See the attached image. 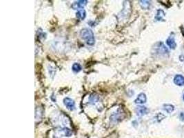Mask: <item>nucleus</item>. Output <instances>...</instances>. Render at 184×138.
Here are the masks:
<instances>
[{
  "label": "nucleus",
  "instance_id": "obj_1",
  "mask_svg": "<svg viewBox=\"0 0 184 138\" xmlns=\"http://www.w3.org/2000/svg\"><path fill=\"white\" fill-rule=\"evenodd\" d=\"M80 36L83 40L88 45L92 46L95 44V38H94V32L91 29L88 28H84L80 31Z\"/></svg>",
  "mask_w": 184,
  "mask_h": 138
},
{
  "label": "nucleus",
  "instance_id": "obj_2",
  "mask_svg": "<svg viewBox=\"0 0 184 138\" xmlns=\"http://www.w3.org/2000/svg\"><path fill=\"white\" fill-rule=\"evenodd\" d=\"M153 53L157 55H167L169 54V50L162 42H158L153 47Z\"/></svg>",
  "mask_w": 184,
  "mask_h": 138
},
{
  "label": "nucleus",
  "instance_id": "obj_3",
  "mask_svg": "<svg viewBox=\"0 0 184 138\" xmlns=\"http://www.w3.org/2000/svg\"><path fill=\"white\" fill-rule=\"evenodd\" d=\"M124 117V111H123V109H121V108H119V109H118L115 113L112 114L111 116V120L112 122H115V123H117V122H120V121L123 120Z\"/></svg>",
  "mask_w": 184,
  "mask_h": 138
},
{
  "label": "nucleus",
  "instance_id": "obj_4",
  "mask_svg": "<svg viewBox=\"0 0 184 138\" xmlns=\"http://www.w3.org/2000/svg\"><path fill=\"white\" fill-rule=\"evenodd\" d=\"M63 104L70 110H74L75 109V102L73 99L70 97H65L63 100Z\"/></svg>",
  "mask_w": 184,
  "mask_h": 138
},
{
  "label": "nucleus",
  "instance_id": "obj_5",
  "mask_svg": "<svg viewBox=\"0 0 184 138\" xmlns=\"http://www.w3.org/2000/svg\"><path fill=\"white\" fill-rule=\"evenodd\" d=\"M88 1L87 0H80V1H76L74 2L72 5V7L73 9H83L84 7L87 4Z\"/></svg>",
  "mask_w": 184,
  "mask_h": 138
},
{
  "label": "nucleus",
  "instance_id": "obj_6",
  "mask_svg": "<svg viewBox=\"0 0 184 138\" xmlns=\"http://www.w3.org/2000/svg\"><path fill=\"white\" fill-rule=\"evenodd\" d=\"M148 108L144 106H138L135 108L136 114L138 116H143V115H146L148 113Z\"/></svg>",
  "mask_w": 184,
  "mask_h": 138
},
{
  "label": "nucleus",
  "instance_id": "obj_7",
  "mask_svg": "<svg viewBox=\"0 0 184 138\" xmlns=\"http://www.w3.org/2000/svg\"><path fill=\"white\" fill-rule=\"evenodd\" d=\"M146 101H147V97L145 93H142L138 95L137 97L135 100V103L137 104H143V103H145Z\"/></svg>",
  "mask_w": 184,
  "mask_h": 138
},
{
  "label": "nucleus",
  "instance_id": "obj_8",
  "mask_svg": "<svg viewBox=\"0 0 184 138\" xmlns=\"http://www.w3.org/2000/svg\"><path fill=\"white\" fill-rule=\"evenodd\" d=\"M174 83L179 86L184 85V77L181 75H177L174 77Z\"/></svg>",
  "mask_w": 184,
  "mask_h": 138
},
{
  "label": "nucleus",
  "instance_id": "obj_9",
  "mask_svg": "<svg viewBox=\"0 0 184 138\" xmlns=\"http://www.w3.org/2000/svg\"><path fill=\"white\" fill-rule=\"evenodd\" d=\"M166 44L172 49H175L177 47V43L175 40V38L172 36H170L166 39Z\"/></svg>",
  "mask_w": 184,
  "mask_h": 138
},
{
  "label": "nucleus",
  "instance_id": "obj_10",
  "mask_svg": "<svg viewBox=\"0 0 184 138\" xmlns=\"http://www.w3.org/2000/svg\"><path fill=\"white\" fill-rule=\"evenodd\" d=\"M76 17L79 20H84L86 18V10L84 9L79 10L76 13Z\"/></svg>",
  "mask_w": 184,
  "mask_h": 138
},
{
  "label": "nucleus",
  "instance_id": "obj_11",
  "mask_svg": "<svg viewBox=\"0 0 184 138\" xmlns=\"http://www.w3.org/2000/svg\"><path fill=\"white\" fill-rule=\"evenodd\" d=\"M99 101V97L95 93H92L90 95V97H89V102L92 104H94L95 103L98 102Z\"/></svg>",
  "mask_w": 184,
  "mask_h": 138
},
{
  "label": "nucleus",
  "instance_id": "obj_12",
  "mask_svg": "<svg viewBox=\"0 0 184 138\" xmlns=\"http://www.w3.org/2000/svg\"><path fill=\"white\" fill-rule=\"evenodd\" d=\"M163 110L168 113H171L175 110V106L173 105L170 104V103H166V104L163 105Z\"/></svg>",
  "mask_w": 184,
  "mask_h": 138
},
{
  "label": "nucleus",
  "instance_id": "obj_13",
  "mask_svg": "<svg viewBox=\"0 0 184 138\" xmlns=\"http://www.w3.org/2000/svg\"><path fill=\"white\" fill-rule=\"evenodd\" d=\"M165 14L164 11H163V10L161 9H159L157 10V12H156V14L155 15V20H157V21H161V20H163V17L165 16Z\"/></svg>",
  "mask_w": 184,
  "mask_h": 138
},
{
  "label": "nucleus",
  "instance_id": "obj_14",
  "mask_svg": "<svg viewBox=\"0 0 184 138\" xmlns=\"http://www.w3.org/2000/svg\"><path fill=\"white\" fill-rule=\"evenodd\" d=\"M82 67L79 63H74L72 66V70L75 72V73H78L82 70Z\"/></svg>",
  "mask_w": 184,
  "mask_h": 138
},
{
  "label": "nucleus",
  "instance_id": "obj_15",
  "mask_svg": "<svg viewBox=\"0 0 184 138\" xmlns=\"http://www.w3.org/2000/svg\"><path fill=\"white\" fill-rule=\"evenodd\" d=\"M139 3L143 9H149L151 4L150 1H139Z\"/></svg>",
  "mask_w": 184,
  "mask_h": 138
},
{
  "label": "nucleus",
  "instance_id": "obj_16",
  "mask_svg": "<svg viewBox=\"0 0 184 138\" xmlns=\"http://www.w3.org/2000/svg\"><path fill=\"white\" fill-rule=\"evenodd\" d=\"M61 131H62L63 133V135H64V136H66V137H70V136L72 135V134H73L71 130L68 129V128H63V129H61Z\"/></svg>",
  "mask_w": 184,
  "mask_h": 138
},
{
  "label": "nucleus",
  "instance_id": "obj_17",
  "mask_svg": "<svg viewBox=\"0 0 184 138\" xmlns=\"http://www.w3.org/2000/svg\"><path fill=\"white\" fill-rule=\"evenodd\" d=\"M179 119L181 122H184V111H182L180 113L179 115Z\"/></svg>",
  "mask_w": 184,
  "mask_h": 138
},
{
  "label": "nucleus",
  "instance_id": "obj_18",
  "mask_svg": "<svg viewBox=\"0 0 184 138\" xmlns=\"http://www.w3.org/2000/svg\"><path fill=\"white\" fill-rule=\"evenodd\" d=\"M183 100H184V95H183Z\"/></svg>",
  "mask_w": 184,
  "mask_h": 138
}]
</instances>
